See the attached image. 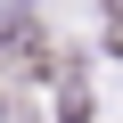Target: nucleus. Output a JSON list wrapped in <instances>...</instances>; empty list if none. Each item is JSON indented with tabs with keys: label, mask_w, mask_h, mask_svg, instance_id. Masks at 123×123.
I'll return each instance as SVG.
<instances>
[{
	"label": "nucleus",
	"mask_w": 123,
	"mask_h": 123,
	"mask_svg": "<svg viewBox=\"0 0 123 123\" xmlns=\"http://www.w3.org/2000/svg\"><path fill=\"white\" fill-rule=\"evenodd\" d=\"M107 25H123V0H107Z\"/></svg>",
	"instance_id": "obj_1"
}]
</instances>
